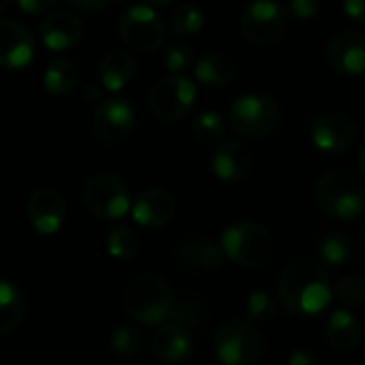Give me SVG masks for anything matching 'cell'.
Returning a JSON list of instances; mask_svg holds the SVG:
<instances>
[{
	"label": "cell",
	"instance_id": "obj_1",
	"mask_svg": "<svg viewBox=\"0 0 365 365\" xmlns=\"http://www.w3.org/2000/svg\"><path fill=\"white\" fill-rule=\"evenodd\" d=\"M277 294L290 314L316 316L329 307L333 299V286L320 262L299 258L282 271Z\"/></svg>",
	"mask_w": 365,
	"mask_h": 365
},
{
	"label": "cell",
	"instance_id": "obj_2",
	"mask_svg": "<svg viewBox=\"0 0 365 365\" xmlns=\"http://www.w3.org/2000/svg\"><path fill=\"white\" fill-rule=\"evenodd\" d=\"M314 202L331 220H354L365 209V185L352 170L331 168L316 180Z\"/></svg>",
	"mask_w": 365,
	"mask_h": 365
},
{
	"label": "cell",
	"instance_id": "obj_3",
	"mask_svg": "<svg viewBox=\"0 0 365 365\" xmlns=\"http://www.w3.org/2000/svg\"><path fill=\"white\" fill-rule=\"evenodd\" d=\"M172 297L174 294L163 277L144 273L127 284L123 305L133 320L142 324H157L168 318Z\"/></svg>",
	"mask_w": 365,
	"mask_h": 365
},
{
	"label": "cell",
	"instance_id": "obj_4",
	"mask_svg": "<svg viewBox=\"0 0 365 365\" xmlns=\"http://www.w3.org/2000/svg\"><path fill=\"white\" fill-rule=\"evenodd\" d=\"M226 258L241 267H262L275 252L273 235L258 222H237L222 235Z\"/></svg>",
	"mask_w": 365,
	"mask_h": 365
},
{
	"label": "cell",
	"instance_id": "obj_5",
	"mask_svg": "<svg viewBox=\"0 0 365 365\" xmlns=\"http://www.w3.org/2000/svg\"><path fill=\"white\" fill-rule=\"evenodd\" d=\"M213 350L224 365H256L264 354V337L247 320H228L215 331Z\"/></svg>",
	"mask_w": 365,
	"mask_h": 365
},
{
	"label": "cell",
	"instance_id": "obj_6",
	"mask_svg": "<svg viewBox=\"0 0 365 365\" xmlns=\"http://www.w3.org/2000/svg\"><path fill=\"white\" fill-rule=\"evenodd\" d=\"M228 120L232 129L243 138H264L279 127L282 110L273 97L250 93L232 103Z\"/></svg>",
	"mask_w": 365,
	"mask_h": 365
},
{
	"label": "cell",
	"instance_id": "obj_7",
	"mask_svg": "<svg viewBox=\"0 0 365 365\" xmlns=\"http://www.w3.org/2000/svg\"><path fill=\"white\" fill-rule=\"evenodd\" d=\"M286 11L277 0H252L239 18L243 37L254 46H273L286 33Z\"/></svg>",
	"mask_w": 365,
	"mask_h": 365
},
{
	"label": "cell",
	"instance_id": "obj_8",
	"mask_svg": "<svg viewBox=\"0 0 365 365\" xmlns=\"http://www.w3.org/2000/svg\"><path fill=\"white\" fill-rule=\"evenodd\" d=\"M146 101L150 114L159 120H178L192 110L196 101V84L185 76L172 73L150 86Z\"/></svg>",
	"mask_w": 365,
	"mask_h": 365
},
{
	"label": "cell",
	"instance_id": "obj_9",
	"mask_svg": "<svg viewBox=\"0 0 365 365\" xmlns=\"http://www.w3.org/2000/svg\"><path fill=\"white\" fill-rule=\"evenodd\" d=\"M82 200L93 215L103 220H118L129 211V190L123 178L110 172L95 174L84 182Z\"/></svg>",
	"mask_w": 365,
	"mask_h": 365
},
{
	"label": "cell",
	"instance_id": "obj_10",
	"mask_svg": "<svg viewBox=\"0 0 365 365\" xmlns=\"http://www.w3.org/2000/svg\"><path fill=\"white\" fill-rule=\"evenodd\" d=\"M120 39L138 52H155L163 46L168 29L163 20L146 5L129 7L118 22Z\"/></svg>",
	"mask_w": 365,
	"mask_h": 365
},
{
	"label": "cell",
	"instance_id": "obj_11",
	"mask_svg": "<svg viewBox=\"0 0 365 365\" xmlns=\"http://www.w3.org/2000/svg\"><path fill=\"white\" fill-rule=\"evenodd\" d=\"M135 127V112L125 99H106L93 114V131L106 144L125 142Z\"/></svg>",
	"mask_w": 365,
	"mask_h": 365
},
{
	"label": "cell",
	"instance_id": "obj_12",
	"mask_svg": "<svg viewBox=\"0 0 365 365\" xmlns=\"http://www.w3.org/2000/svg\"><path fill=\"white\" fill-rule=\"evenodd\" d=\"M359 135L354 118L344 112H324L312 123V140L316 148L324 153H344L348 150Z\"/></svg>",
	"mask_w": 365,
	"mask_h": 365
},
{
	"label": "cell",
	"instance_id": "obj_13",
	"mask_svg": "<svg viewBox=\"0 0 365 365\" xmlns=\"http://www.w3.org/2000/svg\"><path fill=\"white\" fill-rule=\"evenodd\" d=\"M35 58V37L18 20H0V67L22 69Z\"/></svg>",
	"mask_w": 365,
	"mask_h": 365
},
{
	"label": "cell",
	"instance_id": "obj_14",
	"mask_svg": "<svg viewBox=\"0 0 365 365\" xmlns=\"http://www.w3.org/2000/svg\"><path fill=\"white\" fill-rule=\"evenodd\" d=\"M327 61L341 76H365V35L337 33L327 43Z\"/></svg>",
	"mask_w": 365,
	"mask_h": 365
},
{
	"label": "cell",
	"instance_id": "obj_15",
	"mask_svg": "<svg viewBox=\"0 0 365 365\" xmlns=\"http://www.w3.org/2000/svg\"><path fill=\"white\" fill-rule=\"evenodd\" d=\"M67 217V202L54 187L37 190L29 200V220L41 235H54Z\"/></svg>",
	"mask_w": 365,
	"mask_h": 365
},
{
	"label": "cell",
	"instance_id": "obj_16",
	"mask_svg": "<svg viewBox=\"0 0 365 365\" xmlns=\"http://www.w3.org/2000/svg\"><path fill=\"white\" fill-rule=\"evenodd\" d=\"M174 260L187 273H207L220 269L226 260V254L215 241L185 239L174 247Z\"/></svg>",
	"mask_w": 365,
	"mask_h": 365
},
{
	"label": "cell",
	"instance_id": "obj_17",
	"mask_svg": "<svg viewBox=\"0 0 365 365\" xmlns=\"http://www.w3.org/2000/svg\"><path fill=\"white\" fill-rule=\"evenodd\" d=\"M150 348L159 361L168 365H180L194 352V337L185 327H180L176 322H165L155 331L150 339Z\"/></svg>",
	"mask_w": 365,
	"mask_h": 365
},
{
	"label": "cell",
	"instance_id": "obj_18",
	"mask_svg": "<svg viewBox=\"0 0 365 365\" xmlns=\"http://www.w3.org/2000/svg\"><path fill=\"white\" fill-rule=\"evenodd\" d=\"M39 35L50 50L65 52L82 41L84 24L73 11H52L43 18L39 26Z\"/></svg>",
	"mask_w": 365,
	"mask_h": 365
},
{
	"label": "cell",
	"instance_id": "obj_19",
	"mask_svg": "<svg viewBox=\"0 0 365 365\" xmlns=\"http://www.w3.org/2000/svg\"><path fill=\"white\" fill-rule=\"evenodd\" d=\"M176 213V198L165 187H148L133 205V220L144 228H161Z\"/></svg>",
	"mask_w": 365,
	"mask_h": 365
},
{
	"label": "cell",
	"instance_id": "obj_20",
	"mask_svg": "<svg viewBox=\"0 0 365 365\" xmlns=\"http://www.w3.org/2000/svg\"><path fill=\"white\" fill-rule=\"evenodd\" d=\"M213 170L222 180H241L252 170V153L241 140H222L213 155Z\"/></svg>",
	"mask_w": 365,
	"mask_h": 365
},
{
	"label": "cell",
	"instance_id": "obj_21",
	"mask_svg": "<svg viewBox=\"0 0 365 365\" xmlns=\"http://www.w3.org/2000/svg\"><path fill=\"white\" fill-rule=\"evenodd\" d=\"M361 322L348 309H335L327 320V339L339 352H352L361 344Z\"/></svg>",
	"mask_w": 365,
	"mask_h": 365
},
{
	"label": "cell",
	"instance_id": "obj_22",
	"mask_svg": "<svg viewBox=\"0 0 365 365\" xmlns=\"http://www.w3.org/2000/svg\"><path fill=\"white\" fill-rule=\"evenodd\" d=\"M170 322L185 327L190 333L192 329H202L209 318V303L198 292H182L172 297V305L168 312Z\"/></svg>",
	"mask_w": 365,
	"mask_h": 365
},
{
	"label": "cell",
	"instance_id": "obj_23",
	"mask_svg": "<svg viewBox=\"0 0 365 365\" xmlns=\"http://www.w3.org/2000/svg\"><path fill=\"white\" fill-rule=\"evenodd\" d=\"M133 73H135V61H133V56H131L127 50H123V48L110 50V52L101 58V63H99V78H101V84H103L108 91H112V93L125 88V86L129 84V80L133 78Z\"/></svg>",
	"mask_w": 365,
	"mask_h": 365
},
{
	"label": "cell",
	"instance_id": "obj_24",
	"mask_svg": "<svg viewBox=\"0 0 365 365\" xmlns=\"http://www.w3.org/2000/svg\"><path fill=\"white\" fill-rule=\"evenodd\" d=\"M194 73L196 78L202 82V84H209V86H224L228 82L235 80L237 76V63L230 54H224V52H211L207 56H202L196 67H194Z\"/></svg>",
	"mask_w": 365,
	"mask_h": 365
},
{
	"label": "cell",
	"instance_id": "obj_25",
	"mask_svg": "<svg viewBox=\"0 0 365 365\" xmlns=\"http://www.w3.org/2000/svg\"><path fill=\"white\" fill-rule=\"evenodd\" d=\"M24 314L22 292L7 279H0V335L11 333Z\"/></svg>",
	"mask_w": 365,
	"mask_h": 365
},
{
	"label": "cell",
	"instance_id": "obj_26",
	"mask_svg": "<svg viewBox=\"0 0 365 365\" xmlns=\"http://www.w3.org/2000/svg\"><path fill=\"white\" fill-rule=\"evenodd\" d=\"M80 82V67L69 58H58L48 65L43 73V84L52 95H67Z\"/></svg>",
	"mask_w": 365,
	"mask_h": 365
},
{
	"label": "cell",
	"instance_id": "obj_27",
	"mask_svg": "<svg viewBox=\"0 0 365 365\" xmlns=\"http://www.w3.org/2000/svg\"><path fill=\"white\" fill-rule=\"evenodd\" d=\"M318 256L327 264L341 267V264H346V262L352 260V256H354V243L344 232H327L318 241Z\"/></svg>",
	"mask_w": 365,
	"mask_h": 365
},
{
	"label": "cell",
	"instance_id": "obj_28",
	"mask_svg": "<svg viewBox=\"0 0 365 365\" xmlns=\"http://www.w3.org/2000/svg\"><path fill=\"white\" fill-rule=\"evenodd\" d=\"M277 301L273 294H269L267 290H256L247 297L243 312H245V320L256 324H267L271 320H275L277 316Z\"/></svg>",
	"mask_w": 365,
	"mask_h": 365
},
{
	"label": "cell",
	"instance_id": "obj_29",
	"mask_svg": "<svg viewBox=\"0 0 365 365\" xmlns=\"http://www.w3.org/2000/svg\"><path fill=\"white\" fill-rule=\"evenodd\" d=\"M110 346L112 350L123 356V359H133L142 352L144 346V335L138 327L133 324H120L112 331L110 335Z\"/></svg>",
	"mask_w": 365,
	"mask_h": 365
},
{
	"label": "cell",
	"instance_id": "obj_30",
	"mask_svg": "<svg viewBox=\"0 0 365 365\" xmlns=\"http://www.w3.org/2000/svg\"><path fill=\"white\" fill-rule=\"evenodd\" d=\"M192 133L198 142L202 144H217L224 140L226 135V123L224 118L213 112V110H207V112H200L194 123H192Z\"/></svg>",
	"mask_w": 365,
	"mask_h": 365
},
{
	"label": "cell",
	"instance_id": "obj_31",
	"mask_svg": "<svg viewBox=\"0 0 365 365\" xmlns=\"http://www.w3.org/2000/svg\"><path fill=\"white\" fill-rule=\"evenodd\" d=\"M202 26H205V14L196 5H180L174 9L170 18V29L174 31V35H180V37L196 35Z\"/></svg>",
	"mask_w": 365,
	"mask_h": 365
},
{
	"label": "cell",
	"instance_id": "obj_32",
	"mask_svg": "<svg viewBox=\"0 0 365 365\" xmlns=\"http://www.w3.org/2000/svg\"><path fill=\"white\" fill-rule=\"evenodd\" d=\"M108 252L118 260H129L138 254V237L125 226H116L108 237Z\"/></svg>",
	"mask_w": 365,
	"mask_h": 365
},
{
	"label": "cell",
	"instance_id": "obj_33",
	"mask_svg": "<svg viewBox=\"0 0 365 365\" xmlns=\"http://www.w3.org/2000/svg\"><path fill=\"white\" fill-rule=\"evenodd\" d=\"M333 297L346 305V307H356L365 301V279L361 275H344L335 288H333Z\"/></svg>",
	"mask_w": 365,
	"mask_h": 365
},
{
	"label": "cell",
	"instance_id": "obj_34",
	"mask_svg": "<svg viewBox=\"0 0 365 365\" xmlns=\"http://www.w3.org/2000/svg\"><path fill=\"white\" fill-rule=\"evenodd\" d=\"M163 61H165V67L172 73H180V71H185L187 67H192L194 50L185 41H172V43L165 46Z\"/></svg>",
	"mask_w": 365,
	"mask_h": 365
},
{
	"label": "cell",
	"instance_id": "obj_35",
	"mask_svg": "<svg viewBox=\"0 0 365 365\" xmlns=\"http://www.w3.org/2000/svg\"><path fill=\"white\" fill-rule=\"evenodd\" d=\"M290 11L299 20H312L320 11V0H290Z\"/></svg>",
	"mask_w": 365,
	"mask_h": 365
},
{
	"label": "cell",
	"instance_id": "obj_36",
	"mask_svg": "<svg viewBox=\"0 0 365 365\" xmlns=\"http://www.w3.org/2000/svg\"><path fill=\"white\" fill-rule=\"evenodd\" d=\"M18 5L22 11L31 14V16H37V14H46L50 9H54L56 0H18Z\"/></svg>",
	"mask_w": 365,
	"mask_h": 365
},
{
	"label": "cell",
	"instance_id": "obj_37",
	"mask_svg": "<svg viewBox=\"0 0 365 365\" xmlns=\"http://www.w3.org/2000/svg\"><path fill=\"white\" fill-rule=\"evenodd\" d=\"M344 11L350 20L365 24V0H346L344 3Z\"/></svg>",
	"mask_w": 365,
	"mask_h": 365
},
{
	"label": "cell",
	"instance_id": "obj_38",
	"mask_svg": "<svg viewBox=\"0 0 365 365\" xmlns=\"http://www.w3.org/2000/svg\"><path fill=\"white\" fill-rule=\"evenodd\" d=\"M288 365H318V359L314 352L305 350V348H299L290 354L288 359Z\"/></svg>",
	"mask_w": 365,
	"mask_h": 365
},
{
	"label": "cell",
	"instance_id": "obj_39",
	"mask_svg": "<svg viewBox=\"0 0 365 365\" xmlns=\"http://www.w3.org/2000/svg\"><path fill=\"white\" fill-rule=\"evenodd\" d=\"M67 3H71V7H76L80 11H99L106 5H110L112 0H67Z\"/></svg>",
	"mask_w": 365,
	"mask_h": 365
},
{
	"label": "cell",
	"instance_id": "obj_40",
	"mask_svg": "<svg viewBox=\"0 0 365 365\" xmlns=\"http://www.w3.org/2000/svg\"><path fill=\"white\" fill-rule=\"evenodd\" d=\"M84 99H86L88 103H101V99H103V91H101V86H97V84H88V86L84 88Z\"/></svg>",
	"mask_w": 365,
	"mask_h": 365
},
{
	"label": "cell",
	"instance_id": "obj_41",
	"mask_svg": "<svg viewBox=\"0 0 365 365\" xmlns=\"http://www.w3.org/2000/svg\"><path fill=\"white\" fill-rule=\"evenodd\" d=\"M359 172H361V176L365 178V148H363L361 155H359Z\"/></svg>",
	"mask_w": 365,
	"mask_h": 365
},
{
	"label": "cell",
	"instance_id": "obj_42",
	"mask_svg": "<svg viewBox=\"0 0 365 365\" xmlns=\"http://www.w3.org/2000/svg\"><path fill=\"white\" fill-rule=\"evenodd\" d=\"M9 5H11V0H0V14L7 11V9H9Z\"/></svg>",
	"mask_w": 365,
	"mask_h": 365
},
{
	"label": "cell",
	"instance_id": "obj_43",
	"mask_svg": "<svg viewBox=\"0 0 365 365\" xmlns=\"http://www.w3.org/2000/svg\"><path fill=\"white\" fill-rule=\"evenodd\" d=\"M148 3H155V5H168L172 0H148Z\"/></svg>",
	"mask_w": 365,
	"mask_h": 365
},
{
	"label": "cell",
	"instance_id": "obj_44",
	"mask_svg": "<svg viewBox=\"0 0 365 365\" xmlns=\"http://www.w3.org/2000/svg\"><path fill=\"white\" fill-rule=\"evenodd\" d=\"M361 239H363V243H365V222H363V226H361Z\"/></svg>",
	"mask_w": 365,
	"mask_h": 365
}]
</instances>
